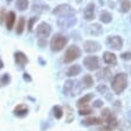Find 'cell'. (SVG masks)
I'll use <instances>...</instances> for the list:
<instances>
[{
	"instance_id": "obj_1",
	"label": "cell",
	"mask_w": 131,
	"mask_h": 131,
	"mask_svg": "<svg viewBox=\"0 0 131 131\" xmlns=\"http://www.w3.org/2000/svg\"><path fill=\"white\" fill-rule=\"evenodd\" d=\"M128 86V76L125 73H118L112 80V90L116 94L123 93V91Z\"/></svg>"
},
{
	"instance_id": "obj_2",
	"label": "cell",
	"mask_w": 131,
	"mask_h": 131,
	"mask_svg": "<svg viewBox=\"0 0 131 131\" xmlns=\"http://www.w3.org/2000/svg\"><path fill=\"white\" fill-rule=\"evenodd\" d=\"M67 43H68V38L61 34H57L51 38V41H50V48H51L52 51H61L66 47Z\"/></svg>"
},
{
	"instance_id": "obj_3",
	"label": "cell",
	"mask_w": 131,
	"mask_h": 131,
	"mask_svg": "<svg viewBox=\"0 0 131 131\" xmlns=\"http://www.w3.org/2000/svg\"><path fill=\"white\" fill-rule=\"evenodd\" d=\"M80 91H81V87H79V82L78 81H74V80L66 81L64 87H63L64 94H67L69 97H74L78 93H80Z\"/></svg>"
},
{
	"instance_id": "obj_4",
	"label": "cell",
	"mask_w": 131,
	"mask_h": 131,
	"mask_svg": "<svg viewBox=\"0 0 131 131\" xmlns=\"http://www.w3.org/2000/svg\"><path fill=\"white\" fill-rule=\"evenodd\" d=\"M80 56H81V51H80L79 47L70 45L64 54V62L70 63V62H73V61H75L76 59H79Z\"/></svg>"
},
{
	"instance_id": "obj_5",
	"label": "cell",
	"mask_w": 131,
	"mask_h": 131,
	"mask_svg": "<svg viewBox=\"0 0 131 131\" xmlns=\"http://www.w3.org/2000/svg\"><path fill=\"white\" fill-rule=\"evenodd\" d=\"M50 32H51V28H50V25L47 24V23H41V24L37 26V31H36V35H37L38 38L44 39V38L49 37Z\"/></svg>"
},
{
	"instance_id": "obj_6",
	"label": "cell",
	"mask_w": 131,
	"mask_h": 131,
	"mask_svg": "<svg viewBox=\"0 0 131 131\" xmlns=\"http://www.w3.org/2000/svg\"><path fill=\"white\" fill-rule=\"evenodd\" d=\"M106 44L108 48L114 49V50H119L123 47V39L119 36H110L107 38Z\"/></svg>"
},
{
	"instance_id": "obj_7",
	"label": "cell",
	"mask_w": 131,
	"mask_h": 131,
	"mask_svg": "<svg viewBox=\"0 0 131 131\" xmlns=\"http://www.w3.org/2000/svg\"><path fill=\"white\" fill-rule=\"evenodd\" d=\"M76 23V18L74 14H69V16H63L59 18V25L61 28H69Z\"/></svg>"
},
{
	"instance_id": "obj_8",
	"label": "cell",
	"mask_w": 131,
	"mask_h": 131,
	"mask_svg": "<svg viewBox=\"0 0 131 131\" xmlns=\"http://www.w3.org/2000/svg\"><path fill=\"white\" fill-rule=\"evenodd\" d=\"M83 64L88 70H95L99 68V60L97 56H87L83 60Z\"/></svg>"
},
{
	"instance_id": "obj_9",
	"label": "cell",
	"mask_w": 131,
	"mask_h": 131,
	"mask_svg": "<svg viewBox=\"0 0 131 131\" xmlns=\"http://www.w3.org/2000/svg\"><path fill=\"white\" fill-rule=\"evenodd\" d=\"M101 117L104 118V121L108 123L110 128H112V126H116V125H117L116 118H114L113 113L110 111V108H104V110L101 111Z\"/></svg>"
},
{
	"instance_id": "obj_10",
	"label": "cell",
	"mask_w": 131,
	"mask_h": 131,
	"mask_svg": "<svg viewBox=\"0 0 131 131\" xmlns=\"http://www.w3.org/2000/svg\"><path fill=\"white\" fill-rule=\"evenodd\" d=\"M54 14H59L60 17H63V16H69V14H74V11L70 6L68 5H60L57 8L54 10Z\"/></svg>"
},
{
	"instance_id": "obj_11",
	"label": "cell",
	"mask_w": 131,
	"mask_h": 131,
	"mask_svg": "<svg viewBox=\"0 0 131 131\" xmlns=\"http://www.w3.org/2000/svg\"><path fill=\"white\" fill-rule=\"evenodd\" d=\"M94 13H95V6L93 3H90L83 11V18L86 20H92L94 19Z\"/></svg>"
},
{
	"instance_id": "obj_12",
	"label": "cell",
	"mask_w": 131,
	"mask_h": 131,
	"mask_svg": "<svg viewBox=\"0 0 131 131\" xmlns=\"http://www.w3.org/2000/svg\"><path fill=\"white\" fill-rule=\"evenodd\" d=\"M83 48H85V51L87 52H97L100 50V44L94 41H86L83 44Z\"/></svg>"
},
{
	"instance_id": "obj_13",
	"label": "cell",
	"mask_w": 131,
	"mask_h": 131,
	"mask_svg": "<svg viewBox=\"0 0 131 131\" xmlns=\"http://www.w3.org/2000/svg\"><path fill=\"white\" fill-rule=\"evenodd\" d=\"M81 124L85 125V126H91V125H100L103 124V119H100L98 117H88V118H85Z\"/></svg>"
},
{
	"instance_id": "obj_14",
	"label": "cell",
	"mask_w": 131,
	"mask_h": 131,
	"mask_svg": "<svg viewBox=\"0 0 131 131\" xmlns=\"http://www.w3.org/2000/svg\"><path fill=\"white\" fill-rule=\"evenodd\" d=\"M97 78L100 81H108V80L112 78V73H111L110 69L104 68V69H101L100 72H98Z\"/></svg>"
},
{
	"instance_id": "obj_15",
	"label": "cell",
	"mask_w": 131,
	"mask_h": 131,
	"mask_svg": "<svg viewBox=\"0 0 131 131\" xmlns=\"http://www.w3.org/2000/svg\"><path fill=\"white\" fill-rule=\"evenodd\" d=\"M14 60H16L17 64L20 66V67H24L28 63V57H26V55H25L24 52H21V51H17L14 54Z\"/></svg>"
},
{
	"instance_id": "obj_16",
	"label": "cell",
	"mask_w": 131,
	"mask_h": 131,
	"mask_svg": "<svg viewBox=\"0 0 131 131\" xmlns=\"http://www.w3.org/2000/svg\"><path fill=\"white\" fill-rule=\"evenodd\" d=\"M103 59L104 62L107 63V64H117V57H116L113 52H108V51L104 52Z\"/></svg>"
},
{
	"instance_id": "obj_17",
	"label": "cell",
	"mask_w": 131,
	"mask_h": 131,
	"mask_svg": "<svg viewBox=\"0 0 131 131\" xmlns=\"http://www.w3.org/2000/svg\"><path fill=\"white\" fill-rule=\"evenodd\" d=\"M92 99H93V94H92V93L86 94V95H83L82 98H80V99L78 100V106H79V107L86 106L87 104L90 103V101H91Z\"/></svg>"
},
{
	"instance_id": "obj_18",
	"label": "cell",
	"mask_w": 131,
	"mask_h": 131,
	"mask_svg": "<svg viewBox=\"0 0 131 131\" xmlns=\"http://www.w3.org/2000/svg\"><path fill=\"white\" fill-rule=\"evenodd\" d=\"M80 73H81V67H80L79 64H75V66H72V67L68 69L67 75H68L69 78H73V76L79 75Z\"/></svg>"
},
{
	"instance_id": "obj_19",
	"label": "cell",
	"mask_w": 131,
	"mask_h": 131,
	"mask_svg": "<svg viewBox=\"0 0 131 131\" xmlns=\"http://www.w3.org/2000/svg\"><path fill=\"white\" fill-rule=\"evenodd\" d=\"M14 21H16V13L14 12H10L6 17V26L8 30H11V29L13 28Z\"/></svg>"
},
{
	"instance_id": "obj_20",
	"label": "cell",
	"mask_w": 131,
	"mask_h": 131,
	"mask_svg": "<svg viewBox=\"0 0 131 131\" xmlns=\"http://www.w3.org/2000/svg\"><path fill=\"white\" fill-rule=\"evenodd\" d=\"M100 20L103 21L104 24H108L112 20V14L108 11H101V13H100Z\"/></svg>"
},
{
	"instance_id": "obj_21",
	"label": "cell",
	"mask_w": 131,
	"mask_h": 131,
	"mask_svg": "<svg viewBox=\"0 0 131 131\" xmlns=\"http://www.w3.org/2000/svg\"><path fill=\"white\" fill-rule=\"evenodd\" d=\"M28 112H29L28 107L24 106V105H19V106H17L16 108H14V114H16V116H19V117L25 116Z\"/></svg>"
},
{
	"instance_id": "obj_22",
	"label": "cell",
	"mask_w": 131,
	"mask_h": 131,
	"mask_svg": "<svg viewBox=\"0 0 131 131\" xmlns=\"http://www.w3.org/2000/svg\"><path fill=\"white\" fill-rule=\"evenodd\" d=\"M131 8V3L130 0H122L121 1V12L123 13H126L129 12Z\"/></svg>"
},
{
	"instance_id": "obj_23",
	"label": "cell",
	"mask_w": 131,
	"mask_h": 131,
	"mask_svg": "<svg viewBox=\"0 0 131 131\" xmlns=\"http://www.w3.org/2000/svg\"><path fill=\"white\" fill-rule=\"evenodd\" d=\"M24 26H25V19H24V17H20V18H19V20H18L17 29H16L17 35L23 34V31H24Z\"/></svg>"
},
{
	"instance_id": "obj_24",
	"label": "cell",
	"mask_w": 131,
	"mask_h": 131,
	"mask_svg": "<svg viewBox=\"0 0 131 131\" xmlns=\"http://www.w3.org/2000/svg\"><path fill=\"white\" fill-rule=\"evenodd\" d=\"M16 6H17V8L19 11H25L29 6V1L28 0H17Z\"/></svg>"
},
{
	"instance_id": "obj_25",
	"label": "cell",
	"mask_w": 131,
	"mask_h": 131,
	"mask_svg": "<svg viewBox=\"0 0 131 131\" xmlns=\"http://www.w3.org/2000/svg\"><path fill=\"white\" fill-rule=\"evenodd\" d=\"M82 82H83V86L86 87V88H91V87L93 86V79H92V76L91 75H85L83 76Z\"/></svg>"
},
{
	"instance_id": "obj_26",
	"label": "cell",
	"mask_w": 131,
	"mask_h": 131,
	"mask_svg": "<svg viewBox=\"0 0 131 131\" xmlns=\"http://www.w3.org/2000/svg\"><path fill=\"white\" fill-rule=\"evenodd\" d=\"M90 31H91L92 35L97 36V35H100L101 32H103V29L100 28L99 24H94V25H91L90 26Z\"/></svg>"
},
{
	"instance_id": "obj_27",
	"label": "cell",
	"mask_w": 131,
	"mask_h": 131,
	"mask_svg": "<svg viewBox=\"0 0 131 131\" xmlns=\"http://www.w3.org/2000/svg\"><path fill=\"white\" fill-rule=\"evenodd\" d=\"M52 112H54V116H55V118H57V119H60V118L63 116V110L60 106H54V108H52Z\"/></svg>"
},
{
	"instance_id": "obj_28",
	"label": "cell",
	"mask_w": 131,
	"mask_h": 131,
	"mask_svg": "<svg viewBox=\"0 0 131 131\" xmlns=\"http://www.w3.org/2000/svg\"><path fill=\"white\" fill-rule=\"evenodd\" d=\"M10 74H4L1 78H0V86H5V85H7V83L10 82Z\"/></svg>"
},
{
	"instance_id": "obj_29",
	"label": "cell",
	"mask_w": 131,
	"mask_h": 131,
	"mask_svg": "<svg viewBox=\"0 0 131 131\" xmlns=\"http://www.w3.org/2000/svg\"><path fill=\"white\" fill-rule=\"evenodd\" d=\"M37 19L38 18L37 17H32L30 20H29V25H28V28H29V31H31L32 30V28H34V24L37 21Z\"/></svg>"
},
{
	"instance_id": "obj_30",
	"label": "cell",
	"mask_w": 131,
	"mask_h": 131,
	"mask_svg": "<svg viewBox=\"0 0 131 131\" xmlns=\"http://www.w3.org/2000/svg\"><path fill=\"white\" fill-rule=\"evenodd\" d=\"M90 113H92V110H90V108H82L79 111V114H81V116H87Z\"/></svg>"
},
{
	"instance_id": "obj_31",
	"label": "cell",
	"mask_w": 131,
	"mask_h": 131,
	"mask_svg": "<svg viewBox=\"0 0 131 131\" xmlns=\"http://www.w3.org/2000/svg\"><path fill=\"white\" fill-rule=\"evenodd\" d=\"M123 60H131V51H128V52H123L121 56Z\"/></svg>"
},
{
	"instance_id": "obj_32",
	"label": "cell",
	"mask_w": 131,
	"mask_h": 131,
	"mask_svg": "<svg viewBox=\"0 0 131 131\" xmlns=\"http://www.w3.org/2000/svg\"><path fill=\"white\" fill-rule=\"evenodd\" d=\"M98 91L99 92H101V93H107V87L105 86V85H100L99 87H98Z\"/></svg>"
},
{
	"instance_id": "obj_33",
	"label": "cell",
	"mask_w": 131,
	"mask_h": 131,
	"mask_svg": "<svg viewBox=\"0 0 131 131\" xmlns=\"http://www.w3.org/2000/svg\"><path fill=\"white\" fill-rule=\"evenodd\" d=\"M93 106L94 107H101L103 106V101H101V100H95L93 104Z\"/></svg>"
},
{
	"instance_id": "obj_34",
	"label": "cell",
	"mask_w": 131,
	"mask_h": 131,
	"mask_svg": "<svg viewBox=\"0 0 131 131\" xmlns=\"http://www.w3.org/2000/svg\"><path fill=\"white\" fill-rule=\"evenodd\" d=\"M24 78L25 80H30V76H28V74H24Z\"/></svg>"
},
{
	"instance_id": "obj_35",
	"label": "cell",
	"mask_w": 131,
	"mask_h": 131,
	"mask_svg": "<svg viewBox=\"0 0 131 131\" xmlns=\"http://www.w3.org/2000/svg\"><path fill=\"white\" fill-rule=\"evenodd\" d=\"M3 67H4V64H3V61L0 60V68H3Z\"/></svg>"
},
{
	"instance_id": "obj_36",
	"label": "cell",
	"mask_w": 131,
	"mask_h": 131,
	"mask_svg": "<svg viewBox=\"0 0 131 131\" xmlns=\"http://www.w3.org/2000/svg\"><path fill=\"white\" fill-rule=\"evenodd\" d=\"M7 1H8V3H11V1H12V0H7Z\"/></svg>"
},
{
	"instance_id": "obj_37",
	"label": "cell",
	"mask_w": 131,
	"mask_h": 131,
	"mask_svg": "<svg viewBox=\"0 0 131 131\" xmlns=\"http://www.w3.org/2000/svg\"><path fill=\"white\" fill-rule=\"evenodd\" d=\"M130 117H131V111H130Z\"/></svg>"
},
{
	"instance_id": "obj_38",
	"label": "cell",
	"mask_w": 131,
	"mask_h": 131,
	"mask_svg": "<svg viewBox=\"0 0 131 131\" xmlns=\"http://www.w3.org/2000/svg\"><path fill=\"white\" fill-rule=\"evenodd\" d=\"M130 18H131V17H130Z\"/></svg>"
}]
</instances>
